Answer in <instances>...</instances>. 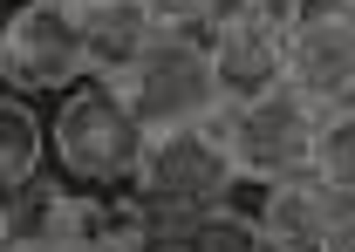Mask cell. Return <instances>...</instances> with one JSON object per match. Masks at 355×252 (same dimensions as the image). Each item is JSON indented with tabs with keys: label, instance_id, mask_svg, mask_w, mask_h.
I'll return each mask as SVG.
<instances>
[{
	"label": "cell",
	"instance_id": "cell-5",
	"mask_svg": "<svg viewBox=\"0 0 355 252\" xmlns=\"http://www.w3.org/2000/svg\"><path fill=\"white\" fill-rule=\"evenodd\" d=\"M83 75H89V55H83V35H76L69 7L62 0H14V14L0 28V89L55 102Z\"/></svg>",
	"mask_w": 355,
	"mask_h": 252
},
{
	"label": "cell",
	"instance_id": "cell-8",
	"mask_svg": "<svg viewBox=\"0 0 355 252\" xmlns=\"http://www.w3.org/2000/svg\"><path fill=\"white\" fill-rule=\"evenodd\" d=\"M287 89H301L314 109H349L355 102V21L335 0L301 7L294 42H287Z\"/></svg>",
	"mask_w": 355,
	"mask_h": 252
},
{
	"label": "cell",
	"instance_id": "cell-16",
	"mask_svg": "<svg viewBox=\"0 0 355 252\" xmlns=\"http://www.w3.org/2000/svg\"><path fill=\"white\" fill-rule=\"evenodd\" d=\"M335 7H342V14H349V21H355V0H335Z\"/></svg>",
	"mask_w": 355,
	"mask_h": 252
},
{
	"label": "cell",
	"instance_id": "cell-9",
	"mask_svg": "<svg viewBox=\"0 0 355 252\" xmlns=\"http://www.w3.org/2000/svg\"><path fill=\"white\" fill-rule=\"evenodd\" d=\"M76 35H83V55H89V75L103 82H123L144 48L157 42V21H150V0H62Z\"/></svg>",
	"mask_w": 355,
	"mask_h": 252
},
{
	"label": "cell",
	"instance_id": "cell-17",
	"mask_svg": "<svg viewBox=\"0 0 355 252\" xmlns=\"http://www.w3.org/2000/svg\"><path fill=\"white\" fill-rule=\"evenodd\" d=\"M287 7H321V0H287Z\"/></svg>",
	"mask_w": 355,
	"mask_h": 252
},
{
	"label": "cell",
	"instance_id": "cell-3",
	"mask_svg": "<svg viewBox=\"0 0 355 252\" xmlns=\"http://www.w3.org/2000/svg\"><path fill=\"white\" fill-rule=\"evenodd\" d=\"M239 184V170L225 157L219 129L212 123H184V129H150L144 150H137V170H130V198L144 211H219Z\"/></svg>",
	"mask_w": 355,
	"mask_h": 252
},
{
	"label": "cell",
	"instance_id": "cell-1",
	"mask_svg": "<svg viewBox=\"0 0 355 252\" xmlns=\"http://www.w3.org/2000/svg\"><path fill=\"white\" fill-rule=\"evenodd\" d=\"M144 136L150 129L137 123L123 89L103 75H83L76 89H62L48 102V164L76 191H130Z\"/></svg>",
	"mask_w": 355,
	"mask_h": 252
},
{
	"label": "cell",
	"instance_id": "cell-10",
	"mask_svg": "<svg viewBox=\"0 0 355 252\" xmlns=\"http://www.w3.org/2000/svg\"><path fill=\"white\" fill-rule=\"evenodd\" d=\"M48 177V109L35 96L0 89V191L28 198Z\"/></svg>",
	"mask_w": 355,
	"mask_h": 252
},
{
	"label": "cell",
	"instance_id": "cell-2",
	"mask_svg": "<svg viewBox=\"0 0 355 252\" xmlns=\"http://www.w3.org/2000/svg\"><path fill=\"white\" fill-rule=\"evenodd\" d=\"M321 116L328 109H314L301 89L273 82L260 96H239V102H225L212 129H219L225 157L239 177H253V184H273V177H294V170H308L314 157V136H321Z\"/></svg>",
	"mask_w": 355,
	"mask_h": 252
},
{
	"label": "cell",
	"instance_id": "cell-15",
	"mask_svg": "<svg viewBox=\"0 0 355 252\" xmlns=\"http://www.w3.org/2000/svg\"><path fill=\"white\" fill-rule=\"evenodd\" d=\"M7 14H14V0H0V28H7Z\"/></svg>",
	"mask_w": 355,
	"mask_h": 252
},
{
	"label": "cell",
	"instance_id": "cell-4",
	"mask_svg": "<svg viewBox=\"0 0 355 252\" xmlns=\"http://www.w3.org/2000/svg\"><path fill=\"white\" fill-rule=\"evenodd\" d=\"M123 102L137 109L144 129H184V123H212L225 109V82L212 69L205 35H157L144 48L130 75H123Z\"/></svg>",
	"mask_w": 355,
	"mask_h": 252
},
{
	"label": "cell",
	"instance_id": "cell-18",
	"mask_svg": "<svg viewBox=\"0 0 355 252\" xmlns=\"http://www.w3.org/2000/svg\"><path fill=\"white\" fill-rule=\"evenodd\" d=\"M260 252H273V246H260Z\"/></svg>",
	"mask_w": 355,
	"mask_h": 252
},
{
	"label": "cell",
	"instance_id": "cell-6",
	"mask_svg": "<svg viewBox=\"0 0 355 252\" xmlns=\"http://www.w3.org/2000/svg\"><path fill=\"white\" fill-rule=\"evenodd\" d=\"M294 21H301V7H287V0H239L232 14H219L205 28V48H212V69H219V82H225V102L287 82Z\"/></svg>",
	"mask_w": 355,
	"mask_h": 252
},
{
	"label": "cell",
	"instance_id": "cell-14",
	"mask_svg": "<svg viewBox=\"0 0 355 252\" xmlns=\"http://www.w3.org/2000/svg\"><path fill=\"white\" fill-rule=\"evenodd\" d=\"M14 232H21V198H7V191H0V252L14 246Z\"/></svg>",
	"mask_w": 355,
	"mask_h": 252
},
{
	"label": "cell",
	"instance_id": "cell-13",
	"mask_svg": "<svg viewBox=\"0 0 355 252\" xmlns=\"http://www.w3.org/2000/svg\"><path fill=\"white\" fill-rule=\"evenodd\" d=\"M321 252H355V205H342V211H335V225H328Z\"/></svg>",
	"mask_w": 355,
	"mask_h": 252
},
{
	"label": "cell",
	"instance_id": "cell-12",
	"mask_svg": "<svg viewBox=\"0 0 355 252\" xmlns=\"http://www.w3.org/2000/svg\"><path fill=\"white\" fill-rule=\"evenodd\" d=\"M232 7L239 0H150V21H157V35H205Z\"/></svg>",
	"mask_w": 355,
	"mask_h": 252
},
{
	"label": "cell",
	"instance_id": "cell-7",
	"mask_svg": "<svg viewBox=\"0 0 355 252\" xmlns=\"http://www.w3.org/2000/svg\"><path fill=\"white\" fill-rule=\"evenodd\" d=\"M225 211L246 218L253 239L273 246V252H321V239H328V225H335L342 205L328 198V184L314 170H294V177H273V184L239 177L232 198H225Z\"/></svg>",
	"mask_w": 355,
	"mask_h": 252
},
{
	"label": "cell",
	"instance_id": "cell-11",
	"mask_svg": "<svg viewBox=\"0 0 355 252\" xmlns=\"http://www.w3.org/2000/svg\"><path fill=\"white\" fill-rule=\"evenodd\" d=\"M308 170L328 184V198H335V205H355V102L321 116V136H314Z\"/></svg>",
	"mask_w": 355,
	"mask_h": 252
}]
</instances>
